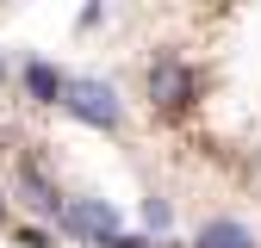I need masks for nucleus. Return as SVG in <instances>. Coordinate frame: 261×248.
<instances>
[{
	"instance_id": "obj_3",
	"label": "nucleus",
	"mask_w": 261,
	"mask_h": 248,
	"mask_svg": "<svg viewBox=\"0 0 261 248\" xmlns=\"http://www.w3.org/2000/svg\"><path fill=\"white\" fill-rule=\"evenodd\" d=\"M56 224L69 230V236H93V242H112V236H118V211H112L106 199H69Z\"/></svg>"
},
{
	"instance_id": "obj_8",
	"label": "nucleus",
	"mask_w": 261,
	"mask_h": 248,
	"mask_svg": "<svg viewBox=\"0 0 261 248\" xmlns=\"http://www.w3.org/2000/svg\"><path fill=\"white\" fill-rule=\"evenodd\" d=\"M100 248H149V242H137V236H112V242H100Z\"/></svg>"
},
{
	"instance_id": "obj_9",
	"label": "nucleus",
	"mask_w": 261,
	"mask_h": 248,
	"mask_svg": "<svg viewBox=\"0 0 261 248\" xmlns=\"http://www.w3.org/2000/svg\"><path fill=\"white\" fill-rule=\"evenodd\" d=\"M0 224H7V199H0Z\"/></svg>"
},
{
	"instance_id": "obj_4",
	"label": "nucleus",
	"mask_w": 261,
	"mask_h": 248,
	"mask_svg": "<svg viewBox=\"0 0 261 248\" xmlns=\"http://www.w3.org/2000/svg\"><path fill=\"white\" fill-rule=\"evenodd\" d=\"M19 193H25V205H31V211H44V217H62V193L44 180V168L19 162Z\"/></svg>"
},
{
	"instance_id": "obj_2",
	"label": "nucleus",
	"mask_w": 261,
	"mask_h": 248,
	"mask_svg": "<svg viewBox=\"0 0 261 248\" xmlns=\"http://www.w3.org/2000/svg\"><path fill=\"white\" fill-rule=\"evenodd\" d=\"M149 100H155L162 112H187L193 100H199V75H193L187 62H174V56H162L155 69H149Z\"/></svg>"
},
{
	"instance_id": "obj_6",
	"label": "nucleus",
	"mask_w": 261,
	"mask_h": 248,
	"mask_svg": "<svg viewBox=\"0 0 261 248\" xmlns=\"http://www.w3.org/2000/svg\"><path fill=\"white\" fill-rule=\"evenodd\" d=\"M25 87H31V100L62 106V93H69V75H56L50 62H31V69H25Z\"/></svg>"
},
{
	"instance_id": "obj_1",
	"label": "nucleus",
	"mask_w": 261,
	"mask_h": 248,
	"mask_svg": "<svg viewBox=\"0 0 261 248\" xmlns=\"http://www.w3.org/2000/svg\"><path fill=\"white\" fill-rule=\"evenodd\" d=\"M62 112L81 118V124H93V131H118V124H124V106H118L112 81H93V75H75V81H69Z\"/></svg>"
},
{
	"instance_id": "obj_5",
	"label": "nucleus",
	"mask_w": 261,
	"mask_h": 248,
	"mask_svg": "<svg viewBox=\"0 0 261 248\" xmlns=\"http://www.w3.org/2000/svg\"><path fill=\"white\" fill-rule=\"evenodd\" d=\"M199 248H255L249 224H237V217H212V224L199 230Z\"/></svg>"
},
{
	"instance_id": "obj_7",
	"label": "nucleus",
	"mask_w": 261,
	"mask_h": 248,
	"mask_svg": "<svg viewBox=\"0 0 261 248\" xmlns=\"http://www.w3.org/2000/svg\"><path fill=\"white\" fill-rule=\"evenodd\" d=\"M168 217H174L168 199H149V205H143V224H149V230H168Z\"/></svg>"
}]
</instances>
